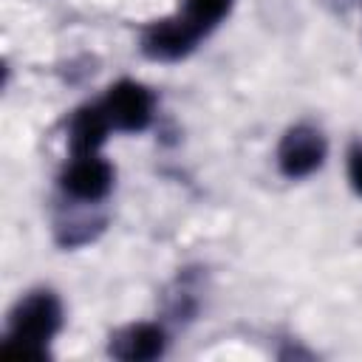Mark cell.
I'll return each mask as SVG.
<instances>
[{"label": "cell", "mask_w": 362, "mask_h": 362, "mask_svg": "<svg viewBox=\"0 0 362 362\" xmlns=\"http://www.w3.org/2000/svg\"><path fill=\"white\" fill-rule=\"evenodd\" d=\"M62 325V305L54 291H34L25 300L17 303L8 322L6 337V356H23V359H42L48 339Z\"/></svg>", "instance_id": "cell-1"}, {"label": "cell", "mask_w": 362, "mask_h": 362, "mask_svg": "<svg viewBox=\"0 0 362 362\" xmlns=\"http://www.w3.org/2000/svg\"><path fill=\"white\" fill-rule=\"evenodd\" d=\"M153 107H156L153 93L144 85L130 82V79L116 82L107 90V96L102 99V110L107 113L110 127L124 130V133L144 130L153 119Z\"/></svg>", "instance_id": "cell-2"}, {"label": "cell", "mask_w": 362, "mask_h": 362, "mask_svg": "<svg viewBox=\"0 0 362 362\" xmlns=\"http://www.w3.org/2000/svg\"><path fill=\"white\" fill-rule=\"evenodd\" d=\"M325 136L311 124H294L280 147H277V164L286 178H305L325 161Z\"/></svg>", "instance_id": "cell-3"}, {"label": "cell", "mask_w": 362, "mask_h": 362, "mask_svg": "<svg viewBox=\"0 0 362 362\" xmlns=\"http://www.w3.org/2000/svg\"><path fill=\"white\" fill-rule=\"evenodd\" d=\"M201 37L175 14V17H167V20H158V23H150L141 34V51L150 57V59H158V62H175V59H184L195 42Z\"/></svg>", "instance_id": "cell-4"}, {"label": "cell", "mask_w": 362, "mask_h": 362, "mask_svg": "<svg viewBox=\"0 0 362 362\" xmlns=\"http://www.w3.org/2000/svg\"><path fill=\"white\" fill-rule=\"evenodd\" d=\"M110 187H113V167L96 153L76 156L62 173V189L76 201H90V204L102 201L110 192Z\"/></svg>", "instance_id": "cell-5"}, {"label": "cell", "mask_w": 362, "mask_h": 362, "mask_svg": "<svg viewBox=\"0 0 362 362\" xmlns=\"http://www.w3.org/2000/svg\"><path fill=\"white\" fill-rule=\"evenodd\" d=\"M164 345H167V337L158 325L139 322V325H130L113 337L110 354L119 359H127V362H144V359L161 356Z\"/></svg>", "instance_id": "cell-6"}, {"label": "cell", "mask_w": 362, "mask_h": 362, "mask_svg": "<svg viewBox=\"0 0 362 362\" xmlns=\"http://www.w3.org/2000/svg\"><path fill=\"white\" fill-rule=\"evenodd\" d=\"M107 130H110V122H107V113L102 110V105H90V107L76 110L71 119V127H68V141H71L74 156L96 153L102 147Z\"/></svg>", "instance_id": "cell-7"}, {"label": "cell", "mask_w": 362, "mask_h": 362, "mask_svg": "<svg viewBox=\"0 0 362 362\" xmlns=\"http://www.w3.org/2000/svg\"><path fill=\"white\" fill-rule=\"evenodd\" d=\"M235 0H184V11H178V17L198 34L206 37L232 8Z\"/></svg>", "instance_id": "cell-8"}, {"label": "cell", "mask_w": 362, "mask_h": 362, "mask_svg": "<svg viewBox=\"0 0 362 362\" xmlns=\"http://www.w3.org/2000/svg\"><path fill=\"white\" fill-rule=\"evenodd\" d=\"M348 178H351V187L362 195V144H354L348 153Z\"/></svg>", "instance_id": "cell-9"}]
</instances>
